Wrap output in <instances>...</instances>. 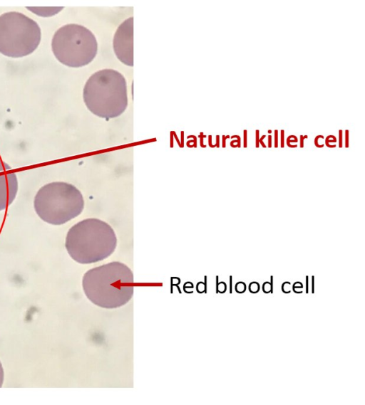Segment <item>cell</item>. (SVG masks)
Listing matches in <instances>:
<instances>
[{
  "mask_svg": "<svg viewBox=\"0 0 365 405\" xmlns=\"http://www.w3.org/2000/svg\"><path fill=\"white\" fill-rule=\"evenodd\" d=\"M274 147L275 148H277L278 146H279V144H278V142H279V141H278V139H279V137H278V130H275L274 131Z\"/></svg>",
  "mask_w": 365,
  "mask_h": 405,
  "instance_id": "obj_19",
  "label": "cell"
},
{
  "mask_svg": "<svg viewBox=\"0 0 365 405\" xmlns=\"http://www.w3.org/2000/svg\"><path fill=\"white\" fill-rule=\"evenodd\" d=\"M26 9L38 16L50 17L61 11L63 7L27 6Z\"/></svg>",
  "mask_w": 365,
  "mask_h": 405,
  "instance_id": "obj_9",
  "label": "cell"
},
{
  "mask_svg": "<svg viewBox=\"0 0 365 405\" xmlns=\"http://www.w3.org/2000/svg\"><path fill=\"white\" fill-rule=\"evenodd\" d=\"M34 206L43 221L58 226L81 214L84 199L81 192L73 184L55 182L40 188L35 196Z\"/></svg>",
  "mask_w": 365,
  "mask_h": 405,
  "instance_id": "obj_4",
  "label": "cell"
},
{
  "mask_svg": "<svg viewBox=\"0 0 365 405\" xmlns=\"http://www.w3.org/2000/svg\"><path fill=\"white\" fill-rule=\"evenodd\" d=\"M282 290L285 293H289L291 291V284L289 282H284L282 285Z\"/></svg>",
  "mask_w": 365,
  "mask_h": 405,
  "instance_id": "obj_17",
  "label": "cell"
},
{
  "mask_svg": "<svg viewBox=\"0 0 365 405\" xmlns=\"http://www.w3.org/2000/svg\"><path fill=\"white\" fill-rule=\"evenodd\" d=\"M292 290L294 293H301L303 292V288L297 287V288H292Z\"/></svg>",
  "mask_w": 365,
  "mask_h": 405,
  "instance_id": "obj_29",
  "label": "cell"
},
{
  "mask_svg": "<svg viewBox=\"0 0 365 405\" xmlns=\"http://www.w3.org/2000/svg\"><path fill=\"white\" fill-rule=\"evenodd\" d=\"M249 290L252 293H256L259 290V284L257 282H252L249 285Z\"/></svg>",
  "mask_w": 365,
  "mask_h": 405,
  "instance_id": "obj_15",
  "label": "cell"
},
{
  "mask_svg": "<svg viewBox=\"0 0 365 405\" xmlns=\"http://www.w3.org/2000/svg\"><path fill=\"white\" fill-rule=\"evenodd\" d=\"M324 136L320 135H317L315 138H314V144L318 148H322L324 146V142H322V140H324Z\"/></svg>",
  "mask_w": 365,
  "mask_h": 405,
  "instance_id": "obj_14",
  "label": "cell"
},
{
  "mask_svg": "<svg viewBox=\"0 0 365 405\" xmlns=\"http://www.w3.org/2000/svg\"><path fill=\"white\" fill-rule=\"evenodd\" d=\"M268 133L271 134L272 133V130H268Z\"/></svg>",
  "mask_w": 365,
  "mask_h": 405,
  "instance_id": "obj_34",
  "label": "cell"
},
{
  "mask_svg": "<svg viewBox=\"0 0 365 405\" xmlns=\"http://www.w3.org/2000/svg\"><path fill=\"white\" fill-rule=\"evenodd\" d=\"M18 191V180L11 167L0 160V211L12 204Z\"/></svg>",
  "mask_w": 365,
  "mask_h": 405,
  "instance_id": "obj_8",
  "label": "cell"
},
{
  "mask_svg": "<svg viewBox=\"0 0 365 405\" xmlns=\"http://www.w3.org/2000/svg\"><path fill=\"white\" fill-rule=\"evenodd\" d=\"M345 147L348 148L349 147V130H345Z\"/></svg>",
  "mask_w": 365,
  "mask_h": 405,
  "instance_id": "obj_26",
  "label": "cell"
},
{
  "mask_svg": "<svg viewBox=\"0 0 365 405\" xmlns=\"http://www.w3.org/2000/svg\"><path fill=\"white\" fill-rule=\"evenodd\" d=\"M82 287L94 305L117 308L128 303L133 295V273L125 263L110 262L87 270L83 276Z\"/></svg>",
  "mask_w": 365,
  "mask_h": 405,
  "instance_id": "obj_1",
  "label": "cell"
},
{
  "mask_svg": "<svg viewBox=\"0 0 365 405\" xmlns=\"http://www.w3.org/2000/svg\"><path fill=\"white\" fill-rule=\"evenodd\" d=\"M228 138H230L229 135H222V147L225 148L226 147L225 146V142H226V140Z\"/></svg>",
  "mask_w": 365,
  "mask_h": 405,
  "instance_id": "obj_30",
  "label": "cell"
},
{
  "mask_svg": "<svg viewBox=\"0 0 365 405\" xmlns=\"http://www.w3.org/2000/svg\"><path fill=\"white\" fill-rule=\"evenodd\" d=\"M226 288V284L224 282H220L217 285V290L221 293L225 292Z\"/></svg>",
  "mask_w": 365,
  "mask_h": 405,
  "instance_id": "obj_18",
  "label": "cell"
},
{
  "mask_svg": "<svg viewBox=\"0 0 365 405\" xmlns=\"http://www.w3.org/2000/svg\"><path fill=\"white\" fill-rule=\"evenodd\" d=\"M4 376V369H3L1 363L0 362V387H1L2 384H3Z\"/></svg>",
  "mask_w": 365,
  "mask_h": 405,
  "instance_id": "obj_23",
  "label": "cell"
},
{
  "mask_svg": "<svg viewBox=\"0 0 365 405\" xmlns=\"http://www.w3.org/2000/svg\"><path fill=\"white\" fill-rule=\"evenodd\" d=\"M267 142H268V146H267V147H268L269 148H271V147H272V135H268V140H267Z\"/></svg>",
  "mask_w": 365,
  "mask_h": 405,
  "instance_id": "obj_31",
  "label": "cell"
},
{
  "mask_svg": "<svg viewBox=\"0 0 365 405\" xmlns=\"http://www.w3.org/2000/svg\"><path fill=\"white\" fill-rule=\"evenodd\" d=\"M307 138H308L307 135H300V137H299V147L301 148L304 147V141L305 139H307Z\"/></svg>",
  "mask_w": 365,
  "mask_h": 405,
  "instance_id": "obj_25",
  "label": "cell"
},
{
  "mask_svg": "<svg viewBox=\"0 0 365 405\" xmlns=\"http://www.w3.org/2000/svg\"><path fill=\"white\" fill-rule=\"evenodd\" d=\"M243 147L244 148L247 147V130H244L243 131Z\"/></svg>",
  "mask_w": 365,
  "mask_h": 405,
  "instance_id": "obj_20",
  "label": "cell"
},
{
  "mask_svg": "<svg viewBox=\"0 0 365 405\" xmlns=\"http://www.w3.org/2000/svg\"><path fill=\"white\" fill-rule=\"evenodd\" d=\"M297 287L303 288L302 283L301 282H295L293 284L292 288H297Z\"/></svg>",
  "mask_w": 365,
  "mask_h": 405,
  "instance_id": "obj_32",
  "label": "cell"
},
{
  "mask_svg": "<svg viewBox=\"0 0 365 405\" xmlns=\"http://www.w3.org/2000/svg\"><path fill=\"white\" fill-rule=\"evenodd\" d=\"M56 58L72 68L88 65L96 56L98 43L95 36L87 28L75 23L58 28L51 41Z\"/></svg>",
  "mask_w": 365,
  "mask_h": 405,
  "instance_id": "obj_5",
  "label": "cell"
},
{
  "mask_svg": "<svg viewBox=\"0 0 365 405\" xmlns=\"http://www.w3.org/2000/svg\"><path fill=\"white\" fill-rule=\"evenodd\" d=\"M41 31L32 19L16 11L0 16V53L10 58H22L38 46Z\"/></svg>",
  "mask_w": 365,
  "mask_h": 405,
  "instance_id": "obj_6",
  "label": "cell"
},
{
  "mask_svg": "<svg viewBox=\"0 0 365 405\" xmlns=\"http://www.w3.org/2000/svg\"><path fill=\"white\" fill-rule=\"evenodd\" d=\"M113 50L116 57L123 63L133 65V18L123 22L113 38Z\"/></svg>",
  "mask_w": 365,
  "mask_h": 405,
  "instance_id": "obj_7",
  "label": "cell"
},
{
  "mask_svg": "<svg viewBox=\"0 0 365 405\" xmlns=\"http://www.w3.org/2000/svg\"><path fill=\"white\" fill-rule=\"evenodd\" d=\"M298 139L295 135H289L287 140L286 143L289 147L295 148L297 147Z\"/></svg>",
  "mask_w": 365,
  "mask_h": 405,
  "instance_id": "obj_10",
  "label": "cell"
},
{
  "mask_svg": "<svg viewBox=\"0 0 365 405\" xmlns=\"http://www.w3.org/2000/svg\"><path fill=\"white\" fill-rule=\"evenodd\" d=\"M336 142V138L334 135H329L325 138V144L327 147H328L329 148L336 147V145H332L331 144V143H334V144H335Z\"/></svg>",
  "mask_w": 365,
  "mask_h": 405,
  "instance_id": "obj_12",
  "label": "cell"
},
{
  "mask_svg": "<svg viewBox=\"0 0 365 405\" xmlns=\"http://www.w3.org/2000/svg\"><path fill=\"white\" fill-rule=\"evenodd\" d=\"M281 135H280V147L282 148L284 147V143H285V140H284V130H281Z\"/></svg>",
  "mask_w": 365,
  "mask_h": 405,
  "instance_id": "obj_22",
  "label": "cell"
},
{
  "mask_svg": "<svg viewBox=\"0 0 365 405\" xmlns=\"http://www.w3.org/2000/svg\"><path fill=\"white\" fill-rule=\"evenodd\" d=\"M83 98L93 114L108 120L117 117L128 106L125 79L113 69L97 71L86 81Z\"/></svg>",
  "mask_w": 365,
  "mask_h": 405,
  "instance_id": "obj_3",
  "label": "cell"
},
{
  "mask_svg": "<svg viewBox=\"0 0 365 405\" xmlns=\"http://www.w3.org/2000/svg\"><path fill=\"white\" fill-rule=\"evenodd\" d=\"M343 147V131L342 130H339V147L341 148Z\"/></svg>",
  "mask_w": 365,
  "mask_h": 405,
  "instance_id": "obj_21",
  "label": "cell"
},
{
  "mask_svg": "<svg viewBox=\"0 0 365 405\" xmlns=\"http://www.w3.org/2000/svg\"><path fill=\"white\" fill-rule=\"evenodd\" d=\"M235 290H236L237 293H244V292L245 291V290H246V285H245V283L244 282H242V281L237 282V283L235 284Z\"/></svg>",
  "mask_w": 365,
  "mask_h": 405,
  "instance_id": "obj_13",
  "label": "cell"
},
{
  "mask_svg": "<svg viewBox=\"0 0 365 405\" xmlns=\"http://www.w3.org/2000/svg\"><path fill=\"white\" fill-rule=\"evenodd\" d=\"M216 140V147H219V136H217Z\"/></svg>",
  "mask_w": 365,
  "mask_h": 405,
  "instance_id": "obj_33",
  "label": "cell"
},
{
  "mask_svg": "<svg viewBox=\"0 0 365 405\" xmlns=\"http://www.w3.org/2000/svg\"><path fill=\"white\" fill-rule=\"evenodd\" d=\"M231 139L232 140L230 142V146L232 147H238L240 148L241 147V138L239 135H235L231 136Z\"/></svg>",
  "mask_w": 365,
  "mask_h": 405,
  "instance_id": "obj_11",
  "label": "cell"
},
{
  "mask_svg": "<svg viewBox=\"0 0 365 405\" xmlns=\"http://www.w3.org/2000/svg\"><path fill=\"white\" fill-rule=\"evenodd\" d=\"M271 290H272V284L268 281L264 282L262 285V290L264 291V293H268L271 292Z\"/></svg>",
  "mask_w": 365,
  "mask_h": 405,
  "instance_id": "obj_16",
  "label": "cell"
},
{
  "mask_svg": "<svg viewBox=\"0 0 365 405\" xmlns=\"http://www.w3.org/2000/svg\"><path fill=\"white\" fill-rule=\"evenodd\" d=\"M259 131L258 130H256V131H255V147L256 148H258L259 147Z\"/></svg>",
  "mask_w": 365,
  "mask_h": 405,
  "instance_id": "obj_24",
  "label": "cell"
},
{
  "mask_svg": "<svg viewBox=\"0 0 365 405\" xmlns=\"http://www.w3.org/2000/svg\"><path fill=\"white\" fill-rule=\"evenodd\" d=\"M117 242L116 234L111 226L101 219L88 218L70 228L65 247L75 261L91 264L111 256Z\"/></svg>",
  "mask_w": 365,
  "mask_h": 405,
  "instance_id": "obj_2",
  "label": "cell"
},
{
  "mask_svg": "<svg viewBox=\"0 0 365 405\" xmlns=\"http://www.w3.org/2000/svg\"><path fill=\"white\" fill-rule=\"evenodd\" d=\"M197 288V289L198 292L202 293L205 290V285L202 283H198Z\"/></svg>",
  "mask_w": 365,
  "mask_h": 405,
  "instance_id": "obj_28",
  "label": "cell"
},
{
  "mask_svg": "<svg viewBox=\"0 0 365 405\" xmlns=\"http://www.w3.org/2000/svg\"><path fill=\"white\" fill-rule=\"evenodd\" d=\"M266 137L265 135H263L259 139V145H261L263 148H266L267 146L266 144L264 143V139Z\"/></svg>",
  "mask_w": 365,
  "mask_h": 405,
  "instance_id": "obj_27",
  "label": "cell"
}]
</instances>
